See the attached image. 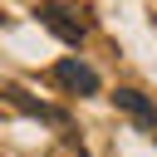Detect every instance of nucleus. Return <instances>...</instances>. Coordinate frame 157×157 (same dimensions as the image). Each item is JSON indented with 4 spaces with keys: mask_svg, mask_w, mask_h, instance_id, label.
<instances>
[{
    "mask_svg": "<svg viewBox=\"0 0 157 157\" xmlns=\"http://www.w3.org/2000/svg\"><path fill=\"white\" fill-rule=\"evenodd\" d=\"M34 15H39V25H44L49 34H59L64 44H83V39H88V20H83L78 10H69V5H39Z\"/></svg>",
    "mask_w": 157,
    "mask_h": 157,
    "instance_id": "nucleus-1",
    "label": "nucleus"
},
{
    "mask_svg": "<svg viewBox=\"0 0 157 157\" xmlns=\"http://www.w3.org/2000/svg\"><path fill=\"white\" fill-rule=\"evenodd\" d=\"M54 83H64L69 93H98V69L83 59H59L54 64Z\"/></svg>",
    "mask_w": 157,
    "mask_h": 157,
    "instance_id": "nucleus-2",
    "label": "nucleus"
},
{
    "mask_svg": "<svg viewBox=\"0 0 157 157\" xmlns=\"http://www.w3.org/2000/svg\"><path fill=\"white\" fill-rule=\"evenodd\" d=\"M113 103H118L123 113H132L137 123H147V128H157V103H147V98H142L137 88H118V93H113Z\"/></svg>",
    "mask_w": 157,
    "mask_h": 157,
    "instance_id": "nucleus-3",
    "label": "nucleus"
},
{
    "mask_svg": "<svg viewBox=\"0 0 157 157\" xmlns=\"http://www.w3.org/2000/svg\"><path fill=\"white\" fill-rule=\"evenodd\" d=\"M5 93H10V103H15V108H25V113H34V118H49V123H64V113H59V108H49V103H34V98H25V88H15V83H10Z\"/></svg>",
    "mask_w": 157,
    "mask_h": 157,
    "instance_id": "nucleus-4",
    "label": "nucleus"
}]
</instances>
